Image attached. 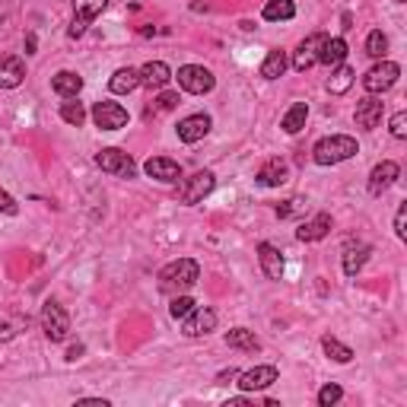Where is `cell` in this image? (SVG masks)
Here are the masks:
<instances>
[{
  "instance_id": "obj_1",
  "label": "cell",
  "mask_w": 407,
  "mask_h": 407,
  "mask_svg": "<svg viewBox=\"0 0 407 407\" xmlns=\"http://www.w3.org/2000/svg\"><path fill=\"white\" fill-rule=\"evenodd\" d=\"M198 277H200L198 261L178 258V261H172V264H165V268L159 270V290L178 296V293H185V290H191V286L198 283Z\"/></svg>"
},
{
  "instance_id": "obj_2",
  "label": "cell",
  "mask_w": 407,
  "mask_h": 407,
  "mask_svg": "<svg viewBox=\"0 0 407 407\" xmlns=\"http://www.w3.org/2000/svg\"><path fill=\"white\" fill-rule=\"evenodd\" d=\"M356 153H360V147H356L353 137H347V134H334V137H325V140L315 143L312 159L318 165H338V163H344V159L356 156Z\"/></svg>"
},
{
  "instance_id": "obj_3",
  "label": "cell",
  "mask_w": 407,
  "mask_h": 407,
  "mask_svg": "<svg viewBox=\"0 0 407 407\" xmlns=\"http://www.w3.org/2000/svg\"><path fill=\"white\" fill-rule=\"evenodd\" d=\"M42 331H45V338L51 340V344H61V340H67V334H70V315L64 312L61 303L48 299V303L42 305Z\"/></svg>"
},
{
  "instance_id": "obj_4",
  "label": "cell",
  "mask_w": 407,
  "mask_h": 407,
  "mask_svg": "<svg viewBox=\"0 0 407 407\" xmlns=\"http://www.w3.org/2000/svg\"><path fill=\"white\" fill-rule=\"evenodd\" d=\"M401 77V67L395 61H385L382 58L379 64H373V67L366 70V77H363V86L369 95H382V93H388L395 83H398Z\"/></svg>"
},
{
  "instance_id": "obj_5",
  "label": "cell",
  "mask_w": 407,
  "mask_h": 407,
  "mask_svg": "<svg viewBox=\"0 0 407 407\" xmlns=\"http://www.w3.org/2000/svg\"><path fill=\"white\" fill-rule=\"evenodd\" d=\"M175 77H178V86L191 95H204L217 86V77L207 67H200V64H185V67H178Z\"/></svg>"
},
{
  "instance_id": "obj_6",
  "label": "cell",
  "mask_w": 407,
  "mask_h": 407,
  "mask_svg": "<svg viewBox=\"0 0 407 407\" xmlns=\"http://www.w3.org/2000/svg\"><path fill=\"white\" fill-rule=\"evenodd\" d=\"M95 165H99L102 172L115 175V178H134V175H137V163H134V159H130L124 150H118V147L102 150V153L95 156Z\"/></svg>"
},
{
  "instance_id": "obj_7",
  "label": "cell",
  "mask_w": 407,
  "mask_h": 407,
  "mask_svg": "<svg viewBox=\"0 0 407 407\" xmlns=\"http://www.w3.org/2000/svg\"><path fill=\"white\" fill-rule=\"evenodd\" d=\"M105 7H108V0H73V23H70V29H67L70 38H80V35L86 32V26Z\"/></svg>"
},
{
  "instance_id": "obj_8",
  "label": "cell",
  "mask_w": 407,
  "mask_h": 407,
  "mask_svg": "<svg viewBox=\"0 0 407 407\" xmlns=\"http://www.w3.org/2000/svg\"><path fill=\"white\" fill-rule=\"evenodd\" d=\"M93 121H95V128H102V130H121L128 124V108L118 102H95Z\"/></svg>"
},
{
  "instance_id": "obj_9",
  "label": "cell",
  "mask_w": 407,
  "mask_h": 407,
  "mask_svg": "<svg viewBox=\"0 0 407 407\" xmlns=\"http://www.w3.org/2000/svg\"><path fill=\"white\" fill-rule=\"evenodd\" d=\"M213 185H217V178H213V172H210V169H200V172H194L188 182H185V188H182V204H200V200H204L210 191H213Z\"/></svg>"
},
{
  "instance_id": "obj_10",
  "label": "cell",
  "mask_w": 407,
  "mask_h": 407,
  "mask_svg": "<svg viewBox=\"0 0 407 407\" xmlns=\"http://www.w3.org/2000/svg\"><path fill=\"white\" fill-rule=\"evenodd\" d=\"M235 379H239V388L242 391H264L280 379V373H277V366H255L248 373H239Z\"/></svg>"
},
{
  "instance_id": "obj_11",
  "label": "cell",
  "mask_w": 407,
  "mask_h": 407,
  "mask_svg": "<svg viewBox=\"0 0 407 407\" xmlns=\"http://www.w3.org/2000/svg\"><path fill=\"white\" fill-rule=\"evenodd\" d=\"M217 328V312L213 309H194L191 315H185V338H204Z\"/></svg>"
},
{
  "instance_id": "obj_12",
  "label": "cell",
  "mask_w": 407,
  "mask_h": 407,
  "mask_svg": "<svg viewBox=\"0 0 407 407\" xmlns=\"http://www.w3.org/2000/svg\"><path fill=\"white\" fill-rule=\"evenodd\" d=\"M210 128H213L210 115H188V118L178 121V140H185V143H198V140H204L210 134Z\"/></svg>"
},
{
  "instance_id": "obj_13",
  "label": "cell",
  "mask_w": 407,
  "mask_h": 407,
  "mask_svg": "<svg viewBox=\"0 0 407 407\" xmlns=\"http://www.w3.org/2000/svg\"><path fill=\"white\" fill-rule=\"evenodd\" d=\"M398 175H401V169H398V163H391V159H385V163H379L369 172V194H385V191L391 188V185L398 182Z\"/></svg>"
},
{
  "instance_id": "obj_14",
  "label": "cell",
  "mask_w": 407,
  "mask_h": 407,
  "mask_svg": "<svg viewBox=\"0 0 407 407\" xmlns=\"http://www.w3.org/2000/svg\"><path fill=\"white\" fill-rule=\"evenodd\" d=\"M258 261H261V270H264L270 280H280V277H283L286 261H283V255H280L277 245L261 242V245H258Z\"/></svg>"
},
{
  "instance_id": "obj_15",
  "label": "cell",
  "mask_w": 407,
  "mask_h": 407,
  "mask_svg": "<svg viewBox=\"0 0 407 407\" xmlns=\"http://www.w3.org/2000/svg\"><path fill=\"white\" fill-rule=\"evenodd\" d=\"M143 172H147L150 178H156V182H178V178H182V165L175 163V159L153 156L143 163Z\"/></svg>"
},
{
  "instance_id": "obj_16",
  "label": "cell",
  "mask_w": 407,
  "mask_h": 407,
  "mask_svg": "<svg viewBox=\"0 0 407 407\" xmlns=\"http://www.w3.org/2000/svg\"><path fill=\"white\" fill-rule=\"evenodd\" d=\"M382 108H385V102H382L379 95H366L363 102L356 105V128H363V130H373L375 124L382 121Z\"/></svg>"
},
{
  "instance_id": "obj_17",
  "label": "cell",
  "mask_w": 407,
  "mask_h": 407,
  "mask_svg": "<svg viewBox=\"0 0 407 407\" xmlns=\"http://www.w3.org/2000/svg\"><path fill=\"white\" fill-rule=\"evenodd\" d=\"M23 80H26V64H23V58L10 54V58L0 61V89H16Z\"/></svg>"
},
{
  "instance_id": "obj_18",
  "label": "cell",
  "mask_w": 407,
  "mask_h": 407,
  "mask_svg": "<svg viewBox=\"0 0 407 407\" xmlns=\"http://www.w3.org/2000/svg\"><path fill=\"white\" fill-rule=\"evenodd\" d=\"M369 255H373V245H366V242H350L344 248V274L347 277H356V274H360V270H363V264L366 261H369Z\"/></svg>"
},
{
  "instance_id": "obj_19",
  "label": "cell",
  "mask_w": 407,
  "mask_h": 407,
  "mask_svg": "<svg viewBox=\"0 0 407 407\" xmlns=\"http://www.w3.org/2000/svg\"><path fill=\"white\" fill-rule=\"evenodd\" d=\"M169 80H172V70H169V64L165 61H150L140 67V83L150 89H163L169 86Z\"/></svg>"
},
{
  "instance_id": "obj_20",
  "label": "cell",
  "mask_w": 407,
  "mask_h": 407,
  "mask_svg": "<svg viewBox=\"0 0 407 407\" xmlns=\"http://www.w3.org/2000/svg\"><path fill=\"white\" fill-rule=\"evenodd\" d=\"M328 233H331V217L328 213H318V217L305 220V223L296 229V239H299V242H321Z\"/></svg>"
},
{
  "instance_id": "obj_21",
  "label": "cell",
  "mask_w": 407,
  "mask_h": 407,
  "mask_svg": "<svg viewBox=\"0 0 407 407\" xmlns=\"http://www.w3.org/2000/svg\"><path fill=\"white\" fill-rule=\"evenodd\" d=\"M321 38H325V35H312V38H305V42L293 51V67L299 70V73H305V70L312 67V64H318Z\"/></svg>"
},
{
  "instance_id": "obj_22",
  "label": "cell",
  "mask_w": 407,
  "mask_h": 407,
  "mask_svg": "<svg viewBox=\"0 0 407 407\" xmlns=\"http://www.w3.org/2000/svg\"><path fill=\"white\" fill-rule=\"evenodd\" d=\"M347 58V42L344 38H321V48H318V64H325V67H338V64H344Z\"/></svg>"
},
{
  "instance_id": "obj_23",
  "label": "cell",
  "mask_w": 407,
  "mask_h": 407,
  "mask_svg": "<svg viewBox=\"0 0 407 407\" xmlns=\"http://www.w3.org/2000/svg\"><path fill=\"white\" fill-rule=\"evenodd\" d=\"M137 86H140V70H134V67L115 70L112 80H108V89H112L115 95H128V93H134Z\"/></svg>"
},
{
  "instance_id": "obj_24",
  "label": "cell",
  "mask_w": 407,
  "mask_h": 407,
  "mask_svg": "<svg viewBox=\"0 0 407 407\" xmlns=\"http://www.w3.org/2000/svg\"><path fill=\"white\" fill-rule=\"evenodd\" d=\"M51 89L58 95H64V99H73V95L83 89V77L73 73V70H61V73H54L51 77Z\"/></svg>"
},
{
  "instance_id": "obj_25",
  "label": "cell",
  "mask_w": 407,
  "mask_h": 407,
  "mask_svg": "<svg viewBox=\"0 0 407 407\" xmlns=\"http://www.w3.org/2000/svg\"><path fill=\"white\" fill-rule=\"evenodd\" d=\"M258 182L264 185V188H280V185L286 182V163L283 159H268L264 169L258 172Z\"/></svg>"
},
{
  "instance_id": "obj_26",
  "label": "cell",
  "mask_w": 407,
  "mask_h": 407,
  "mask_svg": "<svg viewBox=\"0 0 407 407\" xmlns=\"http://www.w3.org/2000/svg\"><path fill=\"white\" fill-rule=\"evenodd\" d=\"M261 16L268 19V23H283V19H293L296 16V3H293V0H268L264 10H261Z\"/></svg>"
},
{
  "instance_id": "obj_27",
  "label": "cell",
  "mask_w": 407,
  "mask_h": 407,
  "mask_svg": "<svg viewBox=\"0 0 407 407\" xmlns=\"http://www.w3.org/2000/svg\"><path fill=\"white\" fill-rule=\"evenodd\" d=\"M286 67H290V61H286V51L274 48V51H268L264 64H261V77H264V80H277V77H283Z\"/></svg>"
},
{
  "instance_id": "obj_28",
  "label": "cell",
  "mask_w": 407,
  "mask_h": 407,
  "mask_svg": "<svg viewBox=\"0 0 407 407\" xmlns=\"http://www.w3.org/2000/svg\"><path fill=\"white\" fill-rule=\"evenodd\" d=\"M226 344L235 347V350H248V353L261 350V340L255 338V331H248V328H233L226 334Z\"/></svg>"
},
{
  "instance_id": "obj_29",
  "label": "cell",
  "mask_w": 407,
  "mask_h": 407,
  "mask_svg": "<svg viewBox=\"0 0 407 407\" xmlns=\"http://www.w3.org/2000/svg\"><path fill=\"white\" fill-rule=\"evenodd\" d=\"M305 118H309V105L305 102H296L290 112L283 115V121H280V128L286 130V134H299V130L305 128Z\"/></svg>"
},
{
  "instance_id": "obj_30",
  "label": "cell",
  "mask_w": 407,
  "mask_h": 407,
  "mask_svg": "<svg viewBox=\"0 0 407 407\" xmlns=\"http://www.w3.org/2000/svg\"><path fill=\"white\" fill-rule=\"evenodd\" d=\"M353 77H356V73H353L350 67H347V64H338V67H334V77L328 80V89H331L334 95L347 93V89L353 86Z\"/></svg>"
},
{
  "instance_id": "obj_31",
  "label": "cell",
  "mask_w": 407,
  "mask_h": 407,
  "mask_svg": "<svg viewBox=\"0 0 407 407\" xmlns=\"http://www.w3.org/2000/svg\"><path fill=\"white\" fill-rule=\"evenodd\" d=\"M321 350H325L334 363H350V360H353V350L347 344H340L338 338H321Z\"/></svg>"
},
{
  "instance_id": "obj_32",
  "label": "cell",
  "mask_w": 407,
  "mask_h": 407,
  "mask_svg": "<svg viewBox=\"0 0 407 407\" xmlns=\"http://www.w3.org/2000/svg\"><path fill=\"white\" fill-rule=\"evenodd\" d=\"M385 51H388V38H385V32L382 29H375V32H369V38H366V54L369 58H385Z\"/></svg>"
},
{
  "instance_id": "obj_33",
  "label": "cell",
  "mask_w": 407,
  "mask_h": 407,
  "mask_svg": "<svg viewBox=\"0 0 407 407\" xmlns=\"http://www.w3.org/2000/svg\"><path fill=\"white\" fill-rule=\"evenodd\" d=\"M61 118L67 124H73V128H80V124L86 121V108H83L80 102H64L61 105Z\"/></svg>"
},
{
  "instance_id": "obj_34",
  "label": "cell",
  "mask_w": 407,
  "mask_h": 407,
  "mask_svg": "<svg viewBox=\"0 0 407 407\" xmlns=\"http://www.w3.org/2000/svg\"><path fill=\"white\" fill-rule=\"evenodd\" d=\"M194 309H198V303H194L191 296L178 293V296L172 299V305H169V315H172V318H185V315H191Z\"/></svg>"
},
{
  "instance_id": "obj_35",
  "label": "cell",
  "mask_w": 407,
  "mask_h": 407,
  "mask_svg": "<svg viewBox=\"0 0 407 407\" xmlns=\"http://www.w3.org/2000/svg\"><path fill=\"white\" fill-rule=\"evenodd\" d=\"M340 398H344V388H340V385H325V388L318 391V404H321V407L338 404Z\"/></svg>"
},
{
  "instance_id": "obj_36",
  "label": "cell",
  "mask_w": 407,
  "mask_h": 407,
  "mask_svg": "<svg viewBox=\"0 0 407 407\" xmlns=\"http://www.w3.org/2000/svg\"><path fill=\"white\" fill-rule=\"evenodd\" d=\"M388 130H391V137H407V112H398L395 118H391V124H388Z\"/></svg>"
},
{
  "instance_id": "obj_37",
  "label": "cell",
  "mask_w": 407,
  "mask_h": 407,
  "mask_svg": "<svg viewBox=\"0 0 407 407\" xmlns=\"http://www.w3.org/2000/svg\"><path fill=\"white\" fill-rule=\"evenodd\" d=\"M0 213H10V217H16L19 213V204L10 198L7 191H0Z\"/></svg>"
},
{
  "instance_id": "obj_38",
  "label": "cell",
  "mask_w": 407,
  "mask_h": 407,
  "mask_svg": "<svg viewBox=\"0 0 407 407\" xmlns=\"http://www.w3.org/2000/svg\"><path fill=\"white\" fill-rule=\"evenodd\" d=\"M175 105H178V93H163V95L156 99V108H159V112H172Z\"/></svg>"
},
{
  "instance_id": "obj_39",
  "label": "cell",
  "mask_w": 407,
  "mask_h": 407,
  "mask_svg": "<svg viewBox=\"0 0 407 407\" xmlns=\"http://www.w3.org/2000/svg\"><path fill=\"white\" fill-rule=\"evenodd\" d=\"M404 223H407V207L401 204V207H398V213H395V235H398V239H407Z\"/></svg>"
},
{
  "instance_id": "obj_40",
  "label": "cell",
  "mask_w": 407,
  "mask_h": 407,
  "mask_svg": "<svg viewBox=\"0 0 407 407\" xmlns=\"http://www.w3.org/2000/svg\"><path fill=\"white\" fill-rule=\"evenodd\" d=\"M299 207H303V200H283L277 207V217H293V213H299Z\"/></svg>"
},
{
  "instance_id": "obj_41",
  "label": "cell",
  "mask_w": 407,
  "mask_h": 407,
  "mask_svg": "<svg viewBox=\"0 0 407 407\" xmlns=\"http://www.w3.org/2000/svg\"><path fill=\"white\" fill-rule=\"evenodd\" d=\"M80 404H93V407H108L105 398H80Z\"/></svg>"
},
{
  "instance_id": "obj_42",
  "label": "cell",
  "mask_w": 407,
  "mask_h": 407,
  "mask_svg": "<svg viewBox=\"0 0 407 407\" xmlns=\"http://www.w3.org/2000/svg\"><path fill=\"white\" fill-rule=\"evenodd\" d=\"M80 353H83V347H70V350H67V360L73 363V360H80Z\"/></svg>"
},
{
  "instance_id": "obj_43",
  "label": "cell",
  "mask_w": 407,
  "mask_h": 407,
  "mask_svg": "<svg viewBox=\"0 0 407 407\" xmlns=\"http://www.w3.org/2000/svg\"><path fill=\"white\" fill-rule=\"evenodd\" d=\"M235 375H239V373H235V369H229V373H220L217 382H229V379H235Z\"/></svg>"
},
{
  "instance_id": "obj_44",
  "label": "cell",
  "mask_w": 407,
  "mask_h": 407,
  "mask_svg": "<svg viewBox=\"0 0 407 407\" xmlns=\"http://www.w3.org/2000/svg\"><path fill=\"white\" fill-rule=\"evenodd\" d=\"M35 51V35H29L26 38V54H32Z\"/></svg>"
},
{
  "instance_id": "obj_45",
  "label": "cell",
  "mask_w": 407,
  "mask_h": 407,
  "mask_svg": "<svg viewBox=\"0 0 407 407\" xmlns=\"http://www.w3.org/2000/svg\"><path fill=\"white\" fill-rule=\"evenodd\" d=\"M0 23H3V19H0Z\"/></svg>"
}]
</instances>
